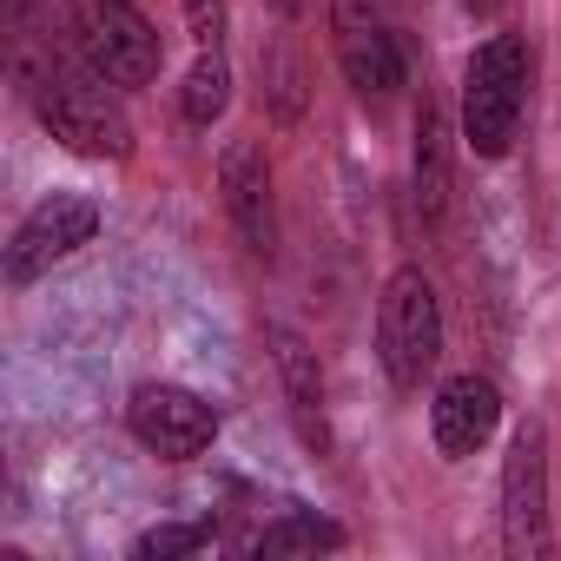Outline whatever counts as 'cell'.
<instances>
[{
    "label": "cell",
    "instance_id": "cell-1",
    "mask_svg": "<svg viewBox=\"0 0 561 561\" xmlns=\"http://www.w3.org/2000/svg\"><path fill=\"white\" fill-rule=\"evenodd\" d=\"M21 80H27V106L41 113V126L67 152H80V159H126L133 152V126H126L119 100L106 93V73L80 67L47 34H41V60H27Z\"/></svg>",
    "mask_w": 561,
    "mask_h": 561
},
{
    "label": "cell",
    "instance_id": "cell-2",
    "mask_svg": "<svg viewBox=\"0 0 561 561\" xmlns=\"http://www.w3.org/2000/svg\"><path fill=\"white\" fill-rule=\"evenodd\" d=\"M528 41L522 34H489L469 67H462V146L476 159H502L515 146L522 106H528Z\"/></svg>",
    "mask_w": 561,
    "mask_h": 561
},
{
    "label": "cell",
    "instance_id": "cell-3",
    "mask_svg": "<svg viewBox=\"0 0 561 561\" xmlns=\"http://www.w3.org/2000/svg\"><path fill=\"white\" fill-rule=\"evenodd\" d=\"M377 357H383V370H390L397 390H423V377L443 357V305H436V285H430L416 264L390 271V285H383V305H377Z\"/></svg>",
    "mask_w": 561,
    "mask_h": 561
},
{
    "label": "cell",
    "instance_id": "cell-4",
    "mask_svg": "<svg viewBox=\"0 0 561 561\" xmlns=\"http://www.w3.org/2000/svg\"><path fill=\"white\" fill-rule=\"evenodd\" d=\"M502 548L515 561H541L554 548L548 528V430L522 423L502 456Z\"/></svg>",
    "mask_w": 561,
    "mask_h": 561
},
{
    "label": "cell",
    "instance_id": "cell-5",
    "mask_svg": "<svg viewBox=\"0 0 561 561\" xmlns=\"http://www.w3.org/2000/svg\"><path fill=\"white\" fill-rule=\"evenodd\" d=\"M126 430L159 462H192L218 443V403H205L185 383H139L133 403H126Z\"/></svg>",
    "mask_w": 561,
    "mask_h": 561
},
{
    "label": "cell",
    "instance_id": "cell-6",
    "mask_svg": "<svg viewBox=\"0 0 561 561\" xmlns=\"http://www.w3.org/2000/svg\"><path fill=\"white\" fill-rule=\"evenodd\" d=\"M93 231H100V205H93L87 192H54V198H41V205L14 225V238H8V285L21 291V285H34V277H47L60 257H73L80 244H93Z\"/></svg>",
    "mask_w": 561,
    "mask_h": 561
},
{
    "label": "cell",
    "instance_id": "cell-7",
    "mask_svg": "<svg viewBox=\"0 0 561 561\" xmlns=\"http://www.w3.org/2000/svg\"><path fill=\"white\" fill-rule=\"evenodd\" d=\"M331 47H337L344 80L357 87V100H390L410 80L403 47H397L377 0H331Z\"/></svg>",
    "mask_w": 561,
    "mask_h": 561
},
{
    "label": "cell",
    "instance_id": "cell-8",
    "mask_svg": "<svg viewBox=\"0 0 561 561\" xmlns=\"http://www.w3.org/2000/svg\"><path fill=\"white\" fill-rule=\"evenodd\" d=\"M218 198H225V218H231L238 244L271 264L277 257V192H271V159L257 152V139H225Z\"/></svg>",
    "mask_w": 561,
    "mask_h": 561
},
{
    "label": "cell",
    "instance_id": "cell-9",
    "mask_svg": "<svg viewBox=\"0 0 561 561\" xmlns=\"http://www.w3.org/2000/svg\"><path fill=\"white\" fill-rule=\"evenodd\" d=\"M93 67L113 87H146L165 67L159 27L139 14V0H93Z\"/></svg>",
    "mask_w": 561,
    "mask_h": 561
},
{
    "label": "cell",
    "instance_id": "cell-10",
    "mask_svg": "<svg viewBox=\"0 0 561 561\" xmlns=\"http://www.w3.org/2000/svg\"><path fill=\"white\" fill-rule=\"evenodd\" d=\"M410 198H416V218L436 231L456 205V133H449V113L436 93H423L416 106V146H410Z\"/></svg>",
    "mask_w": 561,
    "mask_h": 561
},
{
    "label": "cell",
    "instance_id": "cell-11",
    "mask_svg": "<svg viewBox=\"0 0 561 561\" xmlns=\"http://www.w3.org/2000/svg\"><path fill=\"white\" fill-rule=\"evenodd\" d=\"M495 423H502V390H495L489 377H476V370H456V377L436 390V403H430V436H436V449H443L449 462L476 456V449L495 436Z\"/></svg>",
    "mask_w": 561,
    "mask_h": 561
},
{
    "label": "cell",
    "instance_id": "cell-12",
    "mask_svg": "<svg viewBox=\"0 0 561 561\" xmlns=\"http://www.w3.org/2000/svg\"><path fill=\"white\" fill-rule=\"evenodd\" d=\"M271 357H277V383H285V410L305 436V449H331V416H324V370H318V351L285 331V324H271Z\"/></svg>",
    "mask_w": 561,
    "mask_h": 561
},
{
    "label": "cell",
    "instance_id": "cell-13",
    "mask_svg": "<svg viewBox=\"0 0 561 561\" xmlns=\"http://www.w3.org/2000/svg\"><path fill=\"white\" fill-rule=\"evenodd\" d=\"M257 80H264V106H271V119H285V126L305 119V60H298V47H291L285 34L257 41Z\"/></svg>",
    "mask_w": 561,
    "mask_h": 561
},
{
    "label": "cell",
    "instance_id": "cell-14",
    "mask_svg": "<svg viewBox=\"0 0 561 561\" xmlns=\"http://www.w3.org/2000/svg\"><path fill=\"white\" fill-rule=\"evenodd\" d=\"M244 548L251 554H331V548H344V528L331 515H318V508H291V515L264 522Z\"/></svg>",
    "mask_w": 561,
    "mask_h": 561
},
{
    "label": "cell",
    "instance_id": "cell-15",
    "mask_svg": "<svg viewBox=\"0 0 561 561\" xmlns=\"http://www.w3.org/2000/svg\"><path fill=\"white\" fill-rule=\"evenodd\" d=\"M225 106H231V67H225V47H198V60H192L185 80H179V113H185L192 126H211V119H225Z\"/></svg>",
    "mask_w": 561,
    "mask_h": 561
},
{
    "label": "cell",
    "instance_id": "cell-16",
    "mask_svg": "<svg viewBox=\"0 0 561 561\" xmlns=\"http://www.w3.org/2000/svg\"><path fill=\"white\" fill-rule=\"evenodd\" d=\"M211 541H218L211 522H165V528H146L133 541V561H179V554H198Z\"/></svg>",
    "mask_w": 561,
    "mask_h": 561
},
{
    "label": "cell",
    "instance_id": "cell-17",
    "mask_svg": "<svg viewBox=\"0 0 561 561\" xmlns=\"http://www.w3.org/2000/svg\"><path fill=\"white\" fill-rule=\"evenodd\" d=\"M179 8H185V27H192L198 47H225V27H231L225 0H179Z\"/></svg>",
    "mask_w": 561,
    "mask_h": 561
},
{
    "label": "cell",
    "instance_id": "cell-18",
    "mask_svg": "<svg viewBox=\"0 0 561 561\" xmlns=\"http://www.w3.org/2000/svg\"><path fill=\"white\" fill-rule=\"evenodd\" d=\"M271 8L285 14V21H298V14H305V0H271Z\"/></svg>",
    "mask_w": 561,
    "mask_h": 561
},
{
    "label": "cell",
    "instance_id": "cell-19",
    "mask_svg": "<svg viewBox=\"0 0 561 561\" xmlns=\"http://www.w3.org/2000/svg\"><path fill=\"white\" fill-rule=\"evenodd\" d=\"M462 8H469V14H495V0H462Z\"/></svg>",
    "mask_w": 561,
    "mask_h": 561
}]
</instances>
